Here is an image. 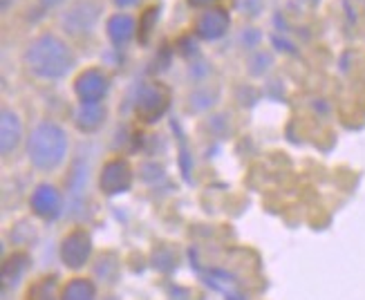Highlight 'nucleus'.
I'll list each match as a JSON object with an SVG mask.
<instances>
[{
  "instance_id": "obj_1",
  "label": "nucleus",
  "mask_w": 365,
  "mask_h": 300,
  "mask_svg": "<svg viewBox=\"0 0 365 300\" xmlns=\"http://www.w3.org/2000/svg\"><path fill=\"white\" fill-rule=\"evenodd\" d=\"M27 68L34 72L36 76L43 78H58L72 68V52L70 47L56 36L45 34L41 36L34 45L29 47L25 54Z\"/></svg>"
},
{
  "instance_id": "obj_2",
  "label": "nucleus",
  "mask_w": 365,
  "mask_h": 300,
  "mask_svg": "<svg viewBox=\"0 0 365 300\" xmlns=\"http://www.w3.org/2000/svg\"><path fill=\"white\" fill-rule=\"evenodd\" d=\"M29 160L41 170H54L66 160L68 152V137L58 125L54 123H41L38 128L31 133L27 144Z\"/></svg>"
},
{
  "instance_id": "obj_3",
  "label": "nucleus",
  "mask_w": 365,
  "mask_h": 300,
  "mask_svg": "<svg viewBox=\"0 0 365 300\" xmlns=\"http://www.w3.org/2000/svg\"><path fill=\"white\" fill-rule=\"evenodd\" d=\"M92 254V240L90 235L81 229L72 231L66 240L61 242V260L66 262L70 269H78L88 262Z\"/></svg>"
},
{
  "instance_id": "obj_4",
  "label": "nucleus",
  "mask_w": 365,
  "mask_h": 300,
  "mask_svg": "<svg viewBox=\"0 0 365 300\" xmlns=\"http://www.w3.org/2000/svg\"><path fill=\"white\" fill-rule=\"evenodd\" d=\"M133 184V172L130 166L121 162V160H113L108 162L101 170V180L99 186L106 195H119L123 191H128Z\"/></svg>"
},
{
  "instance_id": "obj_5",
  "label": "nucleus",
  "mask_w": 365,
  "mask_h": 300,
  "mask_svg": "<svg viewBox=\"0 0 365 300\" xmlns=\"http://www.w3.org/2000/svg\"><path fill=\"white\" fill-rule=\"evenodd\" d=\"M168 92L162 86H146L137 97V115L144 121H155L166 113Z\"/></svg>"
},
{
  "instance_id": "obj_6",
  "label": "nucleus",
  "mask_w": 365,
  "mask_h": 300,
  "mask_svg": "<svg viewBox=\"0 0 365 300\" xmlns=\"http://www.w3.org/2000/svg\"><path fill=\"white\" fill-rule=\"evenodd\" d=\"M76 94L83 103H99V99L108 90V78L99 70H88L76 78Z\"/></svg>"
},
{
  "instance_id": "obj_7",
  "label": "nucleus",
  "mask_w": 365,
  "mask_h": 300,
  "mask_svg": "<svg viewBox=\"0 0 365 300\" xmlns=\"http://www.w3.org/2000/svg\"><path fill=\"white\" fill-rule=\"evenodd\" d=\"M31 209L41 217H56L61 211V195L54 186L50 184H41L34 195H31Z\"/></svg>"
},
{
  "instance_id": "obj_8",
  "label": "nucleus",
  "mask_w": 365,
  "mask_h": 300,
  "mask_svg": "<svg viewBox=\"0 0 365 300\" xmlns=\"http://www.w3.org/2000/svg\"><path fill=\"white\" fill-rule=\"evenodd\" d=\"M23 137V125L21 119L11 110H3V117H0V148H3V155H9L19 141Z\"/></svg>"
},
{
  "instance_id": "obj_9",
  "label": "nucleus",
  "mask_w": 365,
  "mask_h": 300,
  "mask_svg": "<svg viewBox=\"0 0 365 300\" xmlns=\"http://www.w3.org/2000/svg\"><path fill=\"white\" fill-rule=\"evenodd\" d=\"M97 9H94L90 3L88 5H76L74 9H70L63 19V25L66 29L74 31V34H83V31L92 29V25L97 23Z\"/></svg>"
},
{
  "instance_id": "obj_10",
  "label": "nucleus",
  "mask_w": 365,
  "mask_h": 300,
  "mask_svg": "<svg viewBox=\"0 0 365 300\" xmlns=\"http://www.w3.org/2000/svg\"><path fill=\"white\" fill-rule=\"evenodd\" d=\"M229 27V16L225 9H211L206 11L197 23V34L202 38H220Z\"/></svg>"
},
{
  "instance_id": "obj_11",
  "label": "nucleus",
  "mask_w": 365,
  "mask_h": 300,
  "mask_svg": "<svg viewBox=\"0 0 365 300\" xmlns=\"http://www.w3.org/2000/svg\"><path fill=\"white\" fill-rule=\"evenodd\" d=\"M106 119V110L101 103H83L81 108H78V113H76V123H78V128L81 130H97L99 125L103 123Z\"/></svg>"
},
{
  "instance_id": "obj_12",
  "label": "nucleus",
  "mask_w": 365,
  "mask_h": 300,
  "mask_svg": "<svg viewBox=\"0 0 365 300\" xmlns=\"http://www.w3.org/2000/svg\"><path fill=\"white\" fill-rule=\"evenodd\" d=\"M108 34L115 45H125L135 34V21L130 16H115V19L108 23Z\"/></svg>"
},
{
  "instance_id": "obj_13",
  "label": "nucleus",
  "mask_w": 365,
  "mask_h": 300,
  "mask_svg": "<svg viewBox=\"0 0 365 300\" xmlns=\"http://www.w3.org/2000/svg\"><path fill=\"white\" fill-rule=\"evenodd\" d=\"M94 296H97V289H94L92 282L86 278H76L68 282V287L61 294V300H94Z\"/></svg>"
},
{
  "instance_id": "obj_14",
  "label": "nucleus",
  "mask_w": 365,
  "mask_h": 300,
  "mask_svg": "<svg viewBox=\"0 0 365 300\" xmlns=\"http://www.w3.org/2000/svg\"><path fill=\"white\" fill-rule=\"evenodd\" d=\"M155 19H157V7L146 9V14L139 19V34H141V41H144V43H146V38H148V34H150Z\"/></svg>"
},
{
  "instance_id": "obj_15",
  "label": "nucleus",
  "mask_w": 365,
  "mask_h": 300,
  "mask_svg": "<svg viewBox=\"0 0 365 300\" xmlns=\"http://www.w3.org/2000/svg\"><path fill=\"white\" fill-rule=\"evenodd\" d=\"M27 300H54V296H52V282H38V285L29 291Z\"/></svg>"
},
{
  "instance_id": "obj_16",
  "label": "nucleus",
  "mask_w": 365,
  "mask_h": 300,
  "mask_svg": "<svg viewBox=\"0 0 365 300\" xmlns=\"http://www.w3.org/2000/svg\"><path fill=\"white\" fill-rule=\"evenodd\" d=\"M213 0H190V5H197V7H202V5H211Z\"/></svg>"
},
{
  "instance_id": "obj_17",
  "label": "nucleus",
  "mask_w": 365,
  "mask_h": 300,
  "mask_svg": "<svg viewBox=\"0 0 365 300\" xmlns=\"http://www.w3.org/2000/svg\"><path fill=\"white\" fill-rule=\"evenodd\" d=\"M117 3H119V5H133L135 0H117Z\"/></svg>"
}]
</instances>
